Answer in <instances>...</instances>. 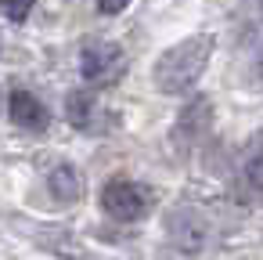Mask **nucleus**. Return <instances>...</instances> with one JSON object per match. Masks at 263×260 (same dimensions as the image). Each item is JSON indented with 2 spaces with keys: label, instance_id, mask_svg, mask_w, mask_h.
Here are the masks:
<instances>
[{
  "label": "nucleus",
  "instance_id": "6",
  "mask_svg": "<svg viewBox=\"0 0 263 260\" xmlns=\"http://www.w3.org/2000/svg\"><path fill=\"white\" fill-rule=\"evenodd\" d=\"M47 188H51V195L58 199V202H76L80 199V174H76V166H69V163H58L51 174H47Z\"/></svg>",
  "mask_w": 263,
  "mask_h": 260
},
{
  "label": "nucleus",
  "instance_id": "5",
  "mask_svg": "<svg viewBox=\"0 0 263 260\" xmlns=\"http://www.w3.org/2000/svg\"><path fill=\"white\" fill-rule=\"evenodd\" d=\"M170 235H173V242H177L184 253H198V249L205 246V238H209V228H205V220H202L198 213L184 210V213L170 217Z\"/></svg>",
  "mask_w": 263,
  "mask_h": 260
},
{
  "label": "nucleus",
  "instance_id": "8",
  "mask_svg": "<svg viewBox=\"0 0 263 260\" xmlns=\"http://www.w3.org/2000/svg\"><path fill=\"white\" fill-rule=\"evenodd\" d=\"M245 177L252 188L263 192V134H256L249 141V152H245Z\"/></svg>",
  "mask_w": 263,
  "mask_h": 260
},
{
  "label": "nucleus",
  "instance_id": "11",
  "mask_svg": "<svg viewBox=\"0 0 263 260\" xmlns=\"http://www.w3.org/2000/svg\"><path fill=\"white\" fill-rule=\"evenodd\" d=\"M0 105H4V94H0Z\"/></svg>",
  "mask_w": 263,
  "mask_h": 260
},
{
  "label": "nucleus",
  "instance_id": "4",
  "mask_svg": "<svg viewBox=\"0 0 263 260\" xmlns=\"http://www.w3.org/2000/svg\"><path fill=\"white\" fill-rule=\"evenodd\" d=\"M8 116H11V123L15 127H22V130H47V123H51V112H47V105L40 101V98H33L29 91H11V98H8Z\"/></svg>",
  "mask_w": 263,
  "mask_h": 260
},
{
  "label": "nucleus",
  "instance_id": "1",
  "mask_svg": "<svg viewBox=\"0 0 263 260\" xmlns=\"http://www.w3.org/2000/svg\"><path fill=\"white\" fill-rule=\"evenodd\" d=\"M213 37L209 33H198V37H187L180 40L177 47H170L159 62H155V87L166 91V94H180L187 87L198 83V76L205 73L209 65V55H213Z\"/></svg>",
  "mask_w": 263,
  "mask_h": 260
},
{
  "label": "nucleus",
  "instance_id": "3",
  "mask_svg": "<svg viewBox=\"0 0 263 260\" xmlns=\"http://www.w3.org/2000/svg\"><path fill=\"white\" fill-rule=\"evenodd\" d=\"M119 69H123V47L119 44L98 40V44H87L80 51V76L87 83H108Z\"/></svg>",
  "mask_w": 263,
  "mask_h": 260
},
{
  "label": "nucleus",
  "instance_id": "7",
  "mask_svg": "<svg viewBox=\"0 0 263 260\" xmlns=\"http://www.w3.org/2000/svg\"><path fill=\"white\" fill-rule=\"evenodd\" d=\"M65 116H69L72 127L87 130L90 119H94V94H90V91H72V94L65 98Z\"/></svg>",
  "mask_w": 263,
  "mask_h": 260
},
{
  "label": "nucleus",
  "instance_id": "10",
  "mask_svg": "<svg viewBox=\"0 0 263 260\" xmlns=\"http://www.w3.org/2000/svg\"><path fill=\"white\" fill-rule=\"evenodd\" d=\"M126 8H130V0H98V11L101 15H119Z\"/></svg>",
  "mask_w": 263,
  "mask_h": 260
},
{
  "label": "nucleus",
  "instance_id": "9",
  "mask_svg": "<svg viewBox=\"0 0 263 260\" xmlns=\"http://www.w3.org/2000/svg\"><path fill=\"white\" fill-rule=\"evenodd\" d=\"M33 4L36 0H0V11H4V19H11V22H22L33 11Z\"/></svg>",
  "mask_w": 263,
  "mask_h": 260
},
{
  "label": "nucleus",
  "instance_id": "2",
  "mask_svg": "<svg viewBox=\"0 0 263 260\" xmlns=\"http://www.w3.org/2000/svg\"><path fill=\"white\" fill-rule=\"evenodd\" d=\"M101 210L119 220V224H134L141 217H148L152 210V192L137 181H126V177H116L101 188Z\"/></svg>",
  "mask_w": 263,
  "mask_h": 260
}]
</instances>
